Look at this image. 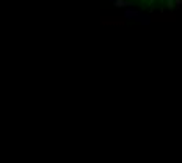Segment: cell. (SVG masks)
<instances>
[{
	"label": "cell",
	"mask_w": 182,
	"mask_h": 163,
	"mask_svg": "<svg viewBox=\"0 0 182 163\" xmlns=\"http://www.w3.org/2000/svg\"><path fill=\"white\" fill-rule=\"evenodd\" d=\"M115 5H116L118 8H122V6H130V2H126V0H116Z\"/></svg>",
	"instance_id": "2"
},
{
	"label": "cell",
	"mask_w": 182,
	"mask_h": 163,
	"mask_svg": "<svg viewBox=\"0 0 182 163\" xmlns=\"http://www.w3.org/2000/svg\"><path fill=\"white\" fill-rule=\"evenodd\" d=\"M167 5H168V8H170V9H174V8H176L173 0H167Z\"/></svg>",
	"instance_id": "3"
},
{
	"label": "cell",
	"mask_w": 182,
	"mask_h": 163,
	"mask_svg": "<svg viewBox=\"0 0 182 163\" xmlns=\"http://www.w3.org/2000/svg\"><path fill=\"white\" fill-rule=\"evenodd\" d=\"M148 2H149V5H151V6L154 5V0H148Z\"/></svg>",
	"instance_id": "4"
},
{
	"label": "cell",
	"mask_w": 182,
	"mask_h": 163,
	"mask_svg": "<svg viewBox=\"0 0 182 163\" xmlns=\"http://www.w3.org/2000/svg\"><path fill=\"white\" fill-rule=\"evenodd\" d=\"M126 17H141V14L138 11H134V9H129L126 11Z\"/></svg>",
	"instance_id": "1"
}]
</instances>
